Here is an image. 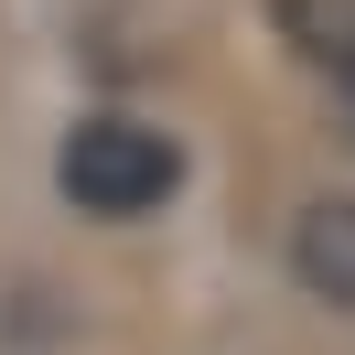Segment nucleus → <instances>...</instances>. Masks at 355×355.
Returning a JSON list of instances; mask_svg holds the SVG:
<instances>
[{
    "instance_id": "obj_3",
    "label": "nucleus",
    "mask_w": 355,
    "mask_h": 355,
    "mask_svg": "<svg viewBox=\"0 0 355 355\" xmlns=\"http://www.w3.org/2000/svg\"><path fill=\"white\" fill-rule=\"evenodd\" d=\"M280 33L312 54V65H345L355 54V0H280Z\"/></svg>"
},
{
    "instance_id": "obj_1",
    "label": "nucleus",
    "mask_w": 355,
    "mask_h": 355,
    "mask_svg": "<svg viewBox=\"0 0 355 355\" xmlns=\"http://www.w3.org/2000/svg\"><path fill=\"white\" fill-rule=\"evenodd\" d=\"M54 183H65L76 216H151L183 183V151L151 119H76L65 151H54Z\"/></svg>"
},
{
    "instance_id": "obj_2",
    "label": "nucleus",
    "mask_w": 355,
    "mask_h": 355,
    "mask_svg": "<svg viewBox=\"0 0 355 355\" xmlns=\"http://www.w3.org/2000/svg\"><path fill=\"white\" fill-rule=\"evenodd\" d=\"M291 259H302V280L323 291V302H345V312H355V194L312 205V216H302V248H291Z\"/></svg>"
}]
</instances>
